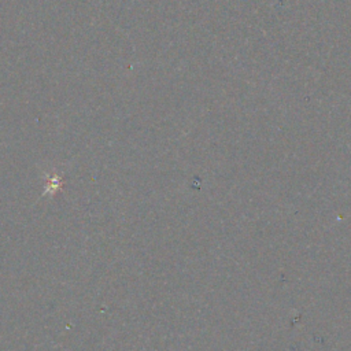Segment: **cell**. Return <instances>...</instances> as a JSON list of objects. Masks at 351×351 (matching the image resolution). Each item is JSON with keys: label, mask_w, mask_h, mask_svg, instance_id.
<instances>
[]
</instances>
